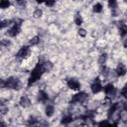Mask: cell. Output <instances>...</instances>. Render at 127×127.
<instances>
[{
    "label": "cell",
    "mask_w": 127,
    "mask_h": 127,
    "mask_svg": "<svg viewBox=\"0 0 127 127\" xmlns=\"http://www.w3.org/2000/svg\"><path fill=\"white\" fill-rule=\"evenodd\" d=\"M11 6H12L11 1H0V10L1 11H5V10L9 9Z\"/></svg>",
    "instance_id": "cell-1"
}]
</instances>
